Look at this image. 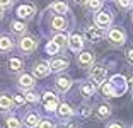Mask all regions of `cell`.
Segmentation results:
<instances>
[{
  "instance_id": "obj_9",
  "label": "cell",
  "mask_w": 133,
  "mask_h": 128,
  "mask_svg": "<svg viewBox=\"0 0 133 128\" xmlns=\"http://www.w3.org/2000/svg\"><path fill=\"white\" fill-rule=\"evenodd\" d=\"M50 72H62V70L68 68V62L63 58H55V60H51L50 63Z\"/></svg>"
},
{
  "instance_id": "obj_24",
  "label": "cell",
  "mask_w": 133,
  "mask_h": 128,
  "mask_svg": "<svg viewBox=\"0 0 133 128\" xmlns=\"http://www.w3.org/2000/svg\"><path fill=\"white\" fill-rule=\"evenodd\" d=\"M51 9H53L56 14H65V12L68 10V5H66L65 2H55V4L51 5Z\"/></svg>"
},
{
  "instance_id": "obj_22",
  "label": "cell",
  "mask_w": 133,
  "mask_h": 128,
  "mask_svg": "<svg viewBox=\"0 0 133 128\" xmlns=\"http://www.w3.org/2000/svg\"><path fill=\"white\" fill-rule=\"evenodd\" d=\"M101 89H102V94H104L106 97H114V96H116V91H114V87L111 85V82L101 84Z\"/></svg>"
},
{
  "instance_id": "obj_32",
  "label": "cell",
  "mask_w": 133,
  "mask_h": 128,
  "mask_svg": "<svg viewBox=\"0 0 133 128\" xmlns=\"http://www.w3.org/2000/svg\"><path fill=\"white\" fill-rule=\"evenodd\" d=\"M12 103L16 106H22L24 103H26V99H24V96H21V94H16V96L12 97Z\"/></svg>"
},
{
  "instance_id": "obj_27",
  "label": "cell",
  "mask_w": 133,
  "mask_h": 128,
  "mask_svg": "<svg viewBox=\"0 0 133 128\" xmlns=\"http://www.w3.org/2000/svg\"><path fill=\"white\" fill-rule=\"evenodd\" d=\"M5 128H21V123H19V120H17V118L10 116V118H7V120H5Z\"/></svg>"
},
{
  "instance_id": "obj_16",
  "label": "cell",
  "mask_w": 133,
  "mask_h": 128,
  "mask_svg": "<svg viewBox=\"0 0 133 128\" xmlns=\"http://www.w3.org/2000/svg\"><path fill=\"white\" fill-rule=\"evenodd\" d=\"M94 92H96V85L92 84V82H85V84L80 85V94H82L84 97L94 96Z\"/></svg>"
},
{
  "instance_id": "obj_23",
  "label": "cell",
  "mask_w": 133,
  "mask_h": 128,
  "mask_svg": "<svg viewBox=\"0 0 133 128\" xmlns=\"http://www.w3.org/2000/svg\"><path fill=\"white\" fill-rule=\"evenodd\" d=\"M7 65H9V70H10V72H19V70L22 68V60L21 58H10Z\"/></svg>"
},
{
  "instance_id": "obj_21",
  "label": "cell",
  "mask_w": 133,
  "mask_h": 128,
  "mask_svg": "<svg viewBox=\"0 0 133 128\" xmlns=\"http://www.w3.org/2000/svg\"><path fill=\"white\" fill-rule=\"evenodd\" d=\"M14 48V43L7 36H0V51H10Z\"/></svg>"
},
{
  "instance_id": "obj_40",
  "label": "cell",
  "mask_w": 133,
  "mask_h": 128,
  "mask_svg": "<svg viewBox=\"0 0 133 128\" xmlns=\"http://www.w3.org/2000/svg\"><path fill=\"white\" fill-rule=\"evenodd\" d=\"M4 17V9H0V19Z\"/></svg>"
},
{
  "instance_id": "obj_38",
  "label": "cell",
  "mask_w": 133,
  "mask_h": 128,
  "mask_svg": "<svg viewBox=\"0 0 133 128\" xmlns=\"http://www.w3.org/2000/svg\"><path fill=\"white\" fill-rule=\"evenodd\" d=\"M58 128H75V125L74 123H65V125H60Z\"/></svg>"
},
{
  "instance_id": "obj_8",
  "label": "cell",
  "mask_w": 133,
  "mask_h": 128,
  "mask_svg": "<svg viewBox=\"0 0 133 128\" xmlns=\"http://www.w3.org/2000/svg\"><path fill=\"white\" fill-rule=\"evenodd\" d=\"M68 46H70L72 51H80L84 48V39L80 34H72L68 38Z\"/></svg>"
},
{
  "instance_id": "obj_41",
  "label": "cell",
  "mask_w": 133,
  "mask_h": 128,
  "mask_svg": "<svg viewBox=\"0 0 133 128\" xmlns=\"http://www.w3.org/2000/svg\"><path fill=\"white\" fill-rule=\"evenodd\" d=\"M77 2H80V4H85L87 0H77Z\"/></svg>"
},
{
  "instance_id": "obj_26",
  "label": "cell",
  "mask_w": 133,
  "mask_h": 128,
  "mask_svg": "<svg viewBox=\"0 0 133 128\" xmlns=\"http://www.w3.org/2000/svg\"><path fill=\"white\" fill-rule=\"evenodd\" d=\"M53 43L55 44H58V48H63L68 44V38H66L65 34H56L55 38H53Z\"/></svg>"
},
{
  "instance_id": "obj_36",
  "label": "cell",
  "mask_w": 133,
  "mask_h": 128,
  "mask_svg": "<svg viewBox=\"0 0 133 128\" xmlns=\"http://www.w3.org/2000/svg\"><path fill=\"white\" fill-rule=\"evenodd\" d=\"M126 62L133 63V48H130V50L126 51Z\"/></svg>"
},
{
  "instance_id": "obj_18",
  "label": "cell",
  "mask_w": 133,
  "mask_h": 128,
  "mask_svg": "<svg viewBox=\"0 0 133 128\" xmlns=\"http://www.w3.org/2000/svg\"><path fill=\"white\" fill-rule=\"evenodd\" d=\"M56 111H58V116H60V118H70L72 114H74L72 108H70L68 104H65V103H62V104L56 106Z\"/></svg>"
},
{
  "instance_id": "obj_19",
  "label": "cell",
  "mask_w": 133,
  "mask_h": 128,
  "mask_svg": "<svg viewBox=\"0 0 133 128\" xmlns=\"http://www.w3.org/2000/svg\"><path fill=\"white\" fill-rule=\"evenodd\" d=\"M19 85L22 87V89H31L32 85H34V79H32L31 75H28V74H22L19 77Z\"/></svg>"
},
{
  "instance_id": "obj_4",
  "label": "cell",
  "mask_w": 133,
  "mask_h": 128,
  "mask_svg": "<svg viewBox=\"0 0 133 128\" xmlns=\"http://www.w3.org/2000/svg\"><path fill=\"white\" fill-rule=\"evenodd\" d=\"M43 104H44V109H46V111H55L56 106H58V99H56V96L53 92H44Z\"/></svg>"
},
{
  "instance_id": "obj_20",
  "label": "cell",
  "mask_w": 133,
  "mask_h": 128,
  "mask_svg": "<svg viewBox=\"0 0 133 128\" xmlns=\"http://www.w3.org/2000/svg\"><path fill=\"white\" fill-rule=\"evenodd\" d=\"M24 123H26L28 128H34V126H38V123H39V116L36 113H29L28 116L24 118Z\"/></svg>"
},
{
  "instance_id": "obj_10",
  "label": "cell",
  "mask_w": 133,
  "mask_h": 128,
  "mask_svg": "<svg viewBox=\"0 0 133 128\" xmlns=\"http://www.w3.org/2000/svg\"><path fill=\"white\" fill-rule=\"evenodd\" d=\"M111 21H113V17H111L109 12H99L97 16H96V24H97L99 27H108L111 24Z\"/></svg>"
},
{
  "instance_id": "obj_39",
  "label": "cell",
  "mask_w": 133,
  "mask_h": 128,
  "mask_svg": "<svg viewBox=\"0 0 133 128\" xmlns=\"http://www.w3.org/2000/svg\"><path fill=\"white\" fill-rule=\"evenodd\" d=\"M128 84H130V87L133 89V77H130V80H128Z\"/></svg>"
},
{
  "instance_id": "obj_13",
  "label": "cell",
  "mask_w": 133,
  "mask_h": 128,
  "mask_svg": "<svg viewBox=\"0 0 133 128\" xmlns=\"http://www.w3.org/2000/svg\"><path fill=\"white\" fill-rule=\"evenodd\" d=\"M55 84H56V89H58L60 92H66V91L72 87V80L68 77H58Z\"/></svg>"
},
{
  "instance_id": "obj_29",
  "label": "cell",
  "mask_w": 133,
  "mask_h": 128,
  "mask_svg": "<svg viewBox=\"0 0 133 128\" xmlns=\"http://www.w3.org/2000/svg\"><path fill=\"white\" fill-rule=\"evenodd\" d=\"M118 7L121 9V10H128V9H131L133 5V0H116Z\"/></svg>"
},
{
  "instance_id": "obj_37",
  "label": "cell",
  "mask_w": 133,
  "mask_h": 128,
  "mask_svg": "<svg viewBox=\"0 0 133 128\" xmlns=\"http://www.w3.org/2000/svg\"><path fill=\"white\" fill-rule=\"evenodd\" d=\"M108 128H123V125L119 123V121H114V123H111Z\"/></svg>"
},
{
  "instance_id": "obj_35",
  "label": "cell",
  "mask_w": 133,
  "mask_h": 128,
  "mask_svg": "<svg viewBox=\"0 0 133 128\" xmlns=\"http://www.w3.org/2000/svg\"><path fill=\"white\" fill-rule=\"evenodd\" d=\"M14 0H0V9H10Z\"/></svg>"
},
{
  "instance_id": "obj_3",
  "label": "cell",
  "mask_w": 133,
  "mask_h": 128,
  "mask_svg": "<svg viewBox=\"0 0 133 128\" xmlns=\"http://www.w3.org/2000/svg\"><path fill=\"white\" fill-rule=\"evenodd\" d=\"M108 38H109L111 44H114V46H121L123 43H125L126 36H125V33H123L121 29H118V27H114V29H111V31H109Z\"/></svg>"
},
{
  "instance_id": "obj_33",
  "label": "cell",
  "mask_w": 133,
  "mask_h": 128,
  "mask_svg": "<svg viewBox=\"0 0 133 128\" xmlns=\"http://www.w3.org/2000/svg\"><path fill=\"white\" fill-rule=\"evenodd\" d=\"M78 113H80V116H84V118H85V116H89L90 113H92V109H90L87 104H84L82 108H80V111H78Z\"/></svg>"
},
{
  "instance_id": "obj_34",
  "label": "cell",
  "mask_w": 133,
  "mask_h": 128,
  "mask_svg": "<svg viewBox=\"0 0 133 128\" xmlns=\"http://www.w3.org/2000/svg\"><path fill=\"white\" fill-rule=\"evenodd\" d=\"M38 126L39 128H55V125L51 123L50 120H43V121H39V123H38Z\"/></svg>"
},
{
  "instance_id": "obj_14",
  "label": "cell",
  "mask_w": 133,
  "mask_h": 128,
  "mask_svg": "<svg viewBox=\"0 0 133 128\" xmlns=\"http://www.w3.org/2000/svg\"><path fill=\"white\" fill-rule=\"evenodd\" d=\"M51 27H53V29H56V31H65V29H66V21H65V17L55 16L53 19H51Z\"/></svg>"
},
{
  "instance_id": "obj_25",
  "label": "cell",
  "mask_w": 133,
  "mask_h": 128,
  "mask_svg": "<svg viewBox=\"0 0 133 128\" xmlns=\"http://www.w3.org/2000/svg\"><path fill=\"white\" fill-rule=\"evenodd\" d=\"M12 31L16 34H22V33H26V24L21 22V21H14L12 22Z\"/></svg>"
},
{
  "instance_id": "obj_2",
  "label": "cell",
  "mask_w": 133,
  "mask_h": 128,
  "mask_svg": "<svg viewBox=\"0 0 133 128\" xmlns=\"http://www.w3.org/2000/svg\"><path fill=\"white\" fill-rule=\"evenodd\" d=\"M104 36H106L104 27H99L97 24H96V26H89L85 29V38L89 39L90 43H99Z\"/></svg>"
},
{
  "instance_id": "obj_28",
  "label": "cell",
  "mask_w": 133,
  "mask_h": 128,
  "mask_svg": "<svg viewBox=\"0 0 133 128\" xmlns=\"http://www.w3.org/2000/svg\"><path fill=\"white\" fill-rule=\"evenodd\" d=\"M85 4H87V9H89V10H99L101 5H102V2L101 0H87Z\"/></svg>"
},
{
  "instance_id": "obj_15",
  "label": "cell",
  "mask_w": 133,
  "mask_h": 128,
  "mask_svg": "<svg viewBox=\"0 0 133 128\" xmlns=\"http://www.w3.org/2000/svg\"><path fill=\"white\" fill-rule=\"evenodd\" d=\"M14 103H12V97L9 94H0V111H9L12 109Z\"/></svg>"
},
{
  "instance_id": "obj_1",
  "label": "cell",
  "mask_w": 133,
  "mask_h": 128,
  "mask_svg": "<svg viewBox=\"0 0 133 128\" xmlns=\"http://www.w3.org/2000/svg\"><path fill=\"white\" fill-rule=\"evenodd\" d=\"M106 75H108V70L104 67H92L89 72V79L94 85H101L106 82Z\"/></svg>"
},
{
  "instance_id": "obj_5",
  "label": "cell",
  "mask_w": 133,
  "mask_h": 128,
  "mask_svg": "<svg viewBox=\"0 0 133 128\" xmlns=\"http://www.w3.org/2000/svg\"><path fill=\"white\" fill-rule=\"evenodd\" d=\"M36 46H38V41H36L34 38H31V36H26V38H22L19 41V48L24 53H31Z\"/></svg>"
},
{
  "instance_id": "obj_31",
  "label": "cell",
  "mask_w": 133,
  "mask_h": 128,
  "mask_svg": "<svg viewBox=\"0 0 133 128\" xmlns=\"http://www.w3.org/2000/svg\"><path fill=\"white\" fill-rule=\"evenodd\" d=\"M58 50H60V48H58V44H55L53 41H51V43H48V44H46V51H48L50 55H55Z\"/></svg>"
},
{
  "instance_id": "obj_17",
  "label": "cell",
  "mask_w": 133,
  "mask_h": 128,
  "mask_svg": "<svg viewBox=\"0 0 133 128\" xmlns=\"http://www.w3.org/2000/svg\"><path fill=\"white\" fill-rule=\"evenodd\" d=\"M109 114H111V106H108V104H101L96 109V118L97 120H106Z\"/></svg>"
},
{
  "instance_id": "obj_30",
  "label": "cell",
  "mask_w": 133,
  "mask_h": 128,
  "mask_svg": "<svg viewBox=\"0 0 133 128\" xmlns=\"http://www.w3.org/2000/svg\"><path fill=\"white\" fill-rule=\"evenodd\" d=\"M24 99H26L28 103H38V94L32 92V91H29V92L24 94Z\"/></svg>"
},
{
  "instance_id": "obj_12",
  "label": "cell",
  "mask_w": 133,
  "mask_h": 128,
  "mask_svg": "<svg viewBox=\"0 0 133 128\" xmlns=\"http://www.w3.org/2000/svg\"><path fill=\"white\" fill-rule=\"evenodd\" d=\"M50 74V65L46 62H38L34 65V75L36 77H46Z\"/></svg>"
},
{
  "instance_id": "obj_7",
  "label": "cell",
  "mask_w": 133,
  "mask_h": 128,
  "mask_svg": "<svg viewBox=\"0 0 133 128\" xmlns=\"http://www.w3.org/2000/svg\"><path fill=\"white\" fill-rule=\"evenodd\" d=\"M111 85L114 87L116 94L118 92L123 94V92H125V89H126V80H125V77H123V75H114V77L111 79Z\"/></svg>"
},
{
  "instance_id": "obj_6",
  "label": "cell",
  "mask_w": 133,
  "mask_h": 128,
  "mask_svg": "<svg viewBox=\"0 0 133 128\" xmlns=\"http://www.w3.org/2000/svg\"><path fill=\"white\" fill-rule=\"evenodd\" d=\"M77 63L80 67H90L94 63V53H92V51H82V53L78 55Z\"/></svg>"
},
{
  "instance_id": "obj_11",
  "label": "cell",
  "mask_w": 133,
  "mask_h": 128,
  "mask_svg": "<svg viewBox=\"0 0 133 128\" xmlns=\"http://www.w3.org/2000/svg\"><path fill=\"white\" fill-rule=\"evenodd\" d=\"M36 9L32 7V5H21L19 9H17V16L21 17V19H31L32 16H34Z\"/></svg>"
}]
</instances>
